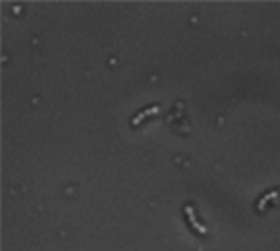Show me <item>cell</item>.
<instances>
[{"label": "cell", "mask_w": 280, "mask_h": 251, "mask_svg": "<svg viewBox=\"0 0 280 251\" xmlns=\"http://www.w3.org/2000/svg\"><path fill=\"white\" fill-rule=\"evenodd\" d=\"M159 106H151V108H147V110H143V112H140V114H136V118L132 120V126H138L140 122H143L147 116H151V114H159Z\"/></svg>", "instance_id": "2"}, {"label": "cell", "mask_w": 280, "mask_h": 251, "mask_svg": "<svg viewBox=\"0 0 280 251\" xmlns=\"http://www.w3.org/2000/svg\"><path fill=\"white\" fill-rule=\"evenodd\" d=\"M277 197H279V192H277V190H275V192H271V193H267V195H263L259 201H257V209L263 211L265 203H267V201H271V199H277Z\"/></svg>", "instance_id": "3"}, {"label": "cell", "mask_w": 280, "mask_h": 251, "mask_svg": "<svg viewBox=\"0 0 280 251\" xmlns=\"http://www.w3.org/2000/svg\"><path fill=\"white\" fill-rule=\"evenodd\" d=\"M184 212H186V216H187L189 224L193 226V230L199 232V234H207V228H205L199 220H197V216H195V212H193V207H191V205H186V207H184Z\"/></svg>", "instance_id": "1"}]
</instances>
